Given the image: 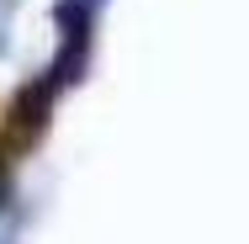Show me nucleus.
<instances>
[{"mask_svg":"<svg viewBox=\"0 0 249 244\" xmlns=\"http://www.w3.org/2000/svg\"><path fill=\"white\" fill-rule=\"evenodd\" d=\"M111 0H58L53 5V58H48V80L69 96L96 58V32Z\"/></svg>","mask_w":249,"mask_h":244,"instance_id":"nucleus-1","label":"nucleus"},{"mask_svg":"<svg viewBox=\"0 0 249 244\" xmlns=\"http://www.w3.org/2000/svg\"><path fill=\"white\" fill-rule=\"evenodd\" d=\"M58 96H64V91L48 80V69H43V75H32V80L11 96V106H5V133H11V144H16V149H32L43 133H48Z\"/></svg>","mask_w":249,"mask_h":244,"instance_id":"nucleus-2","label":"nucleus"}]
</instances>
